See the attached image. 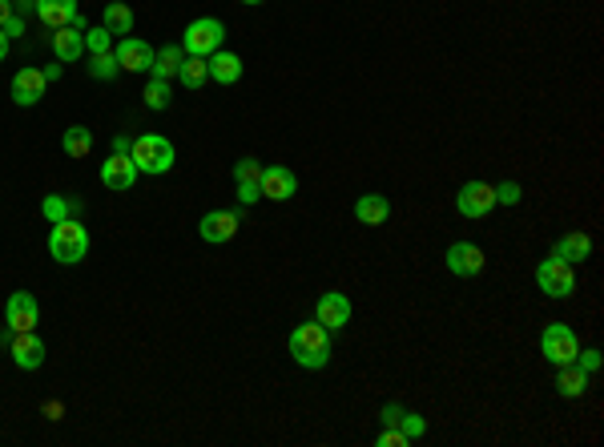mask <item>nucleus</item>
Masks as SVG:
<instances>
[{
  "label": "nucleus",
  "mask_w": 604,
  "mask_h": 447,
  "mask_svg": "<svg viewBox=\"0 0 604 447\" xmlns=\"http://www.w3.org/2000/svg\"><path fill=\"white\" fill-rule=\"evenodd\" d=\"M129 157H133L137 173H169L174 170V141L161 138V133H141V138L133 141V149H129Z\"/></svg>",
  "instance_id": "3"
},
{
  "label": "nucleus",
  "mask_w": 604,
  "mask_h": 447,
  "mask_svg": "<svg viewBox=\"0 0 604 447\" xmlns=\"http://www.w3.org/2000/svg\"><path fill=\"white\" fill-rule=\"evenodd\" d=\"M8 57V37H4V29H0V61Z\"/></svg>",
  "instance_id": "41"
},
{
  "label": "nucleus",
  "mask_w": 604,
  "mask_h": 447,
  "mask_svg": "<svg viewBox=\"0 0 604 447\" xmlns=\"http://www.w3.org/2000/svg\"><path fill=\"white\" fill-rule=\"evenodd\" d=\"M45 218L64 222V218H69V202H61V198H48V202H45Z\"/></svg>",
  "instance_id": "35"
},
{
  "label": "nucleus",
  "mask_w": 604,
  "mask_h": 447,
  "mask_svg": "<svg viewBox=\"0 0 604 447\" xmlns=\"http://www.w3.org/2000/svg\"><path fill=\"white\" fill-rule=\"evenodd\" d=\"M399 415H403L399 403H387V407H383V423H387V427H395V423H399Z\"/></svg>",
  "instance_id": "38"
},
{
  "label": "nucleus",
  "mask_w": 604,
  "mask_h": 447,
  "mask_svg": "<svg viewBox=\"0 0 604 447\" xmlns=\"http://www.w3.org/2000/svg\"><path fill=\"white\" fill-rule=\"evenodd\" d=\"M101 25L109 29L113 37H129V33H133V9H129V4H121V0H109V4H105Z\"/></svg>",
  "instance_id": "22"
},
{
  "label": "nucleus",
  "mask_w": 604,
  "mask_h": 447,
  "mask_svg": "<svg viewBox=\"0 0 604 447\" xmlns=\"http://www.w3.org/2000/svg\"><path fill=\"white\" fill-rule=\"evenodd\" d=\"M113 57H117V65L125 69V73H149L153 69V49L145 41H137V37H121Z\"/></svg>",
  "instance_id": "10"
},
{
  "label": "nucleus",
  "mask_w": 604,
  "mask_h": 447,
  "mask_svg": "<svg viewBox=\"0 0 604 447\" xmlns=\"http://www.w3.org/2000/svg\"><path fill=\"white\" fill-rule=\"evenodd\" d=\"M198 234L206 238V242H230L234 234H238V214H230V210H214V214H206L201 218V226H198Z\"/></svg>",
  "instance_id": "16"
},
{
  "label": "nucleus",
  "mask_w": 604,
  "mask_h": 447,
  "mask_svg": "<svg viewBox=\"0 0 604 447\" xmlns=\"http://www.w3.org/2000/svg\"><path fill=\"white\" fill-rule=\"evenodd\" d=\"M523 190L515 186V181H504V186H496V206H515L520 202Z\"/></svg>",
  "instance_id": "33"
},
{
  "label": "nucleus",
  "mask_w": 604,
  "mask_h": 447,
  "mask_svg": "<svg viewBox=\"0 0 604 447\" xmlns=\"http://www.w3.org/2000/svg\"><path fill=\"white\" fill-rule=\"evenodd\" d=\"M182 61H185V49L182 45H161V53H153V69L149 73L153 77H177V69H182Z\"/></svg>",
  "instance_id": "24"
},
{
  "label": "nucleus",
  "mask_w": 604,
  "mask_h": 447,
  "mask_svg": "<svg viewBox=\"0 0 604 447\" xmlns=\"http://www.w3.org/2000/svg\"><path fill=\"white\" fill-rule=\"evenodd\" d=\"M588 254H592V238L588 234H564L560 242H556V250H552V258H560V262H584Z\"/></svg>",
  "instance_id": "21"
},
{
  "label": "nucleus",
  "mask_w": 604,
  "mask_h": 447,
  "mask_svg": "<svg viewBox=\"0 0 604 447\" xmlns=\"http://www.w3.org/2000/svg\"><path fill=\"white\" fill-rule=\"evenodd\" d=\"M177 81H182L185 89H201V85L209 81V65H206V57H193V53H185L182 69H177Z\"/></svg>",
  "instance_id": "25"
},
{
  "label": "nucleus",
  "mask_w": 604,
  "mask_h": 447,
  "mask_svg": "<svg viewBox=\"0 0 604 447\" xmlns=\"http://www.w3.org/2000/svg\"><path fill=\"white\" fill-rule=\"evenodd\" d=\"M8 347H13V358L21 371H37V367L45 363V342L37 339V331H13Z\"/></svg>",
  "instance_id": "12"
},
{
  "label": "nucleus",
  "mask_w": 604,
  "mask_h": 447,
  "mask_svg": "<svg viewBox=\"0 0 604 447\" xmlns=\"http://www.w3.org/2000/svg\"><path fill=\"white\" fill-rule=\"evenodd\" d=\"M290 355H294L298 367L306 371H322L330 363V331L314 318V323H298L290 331Z\"/></svg>",
  "instance_id": "1"
},
{
  "label": "nucleus",
  "mask_w": 604,
  "mask_h": 447,
  "mask_svg": "<svg viewBox=\"0 0 604 447\" xmlns=\"http://www.w3.org/2000/svg\"><path fill=\"white\" fill-rule=\"evenodd\" d=\"M37 17L45 21L48 29H64L77 17V0H37Z\"/></svg>",
  "instance_id": "19"
},
{
  "label": "nucleus",
  "mask_w": 604,
  "mask_h": 447,
  "mask_svg": "<svg viewBox=\"0 0 604 447\" xmlns=\"http://www.w3.org/2000/svg\"><path fill=\"white\" fill-rule=\"evenodd\" d=\"M258 186H262V198H270V202H286V198H294L298 178L286 170V165H262Z\"/></svg>",
  "instance_id": "11"
},
{
  "label": "nucleus",
  "mask_w": 604,
  "mask_h": 447,
  "mask_svg": "<svg viewBox=\"0 0 604 447\" xmlns=\"http://www.w3.org/2000/svg\"><path fill=\"white\" fill-rule=\"evenodd\" d=\"M242 4H262V0H242Z\"/></svg>",
  "instance_id": "42"
},
{
  "label": "nucleus",
  "mask_w": 604,
  "mask_h": 447,
  "mask_svg": "<svg viewBox=\"0 0 604 447\" xmlns=\"http://www.w3.org/2000/svg\"><path fill=\"white\" fill-rule=\"evenodd\" d=\"M169 97H174V93H169L166 77H149V85H145V105H149V109H166Z\"/></svg>",
  "instance_id": "27"
},
{
  "label": "nucleus",
  "mask_w": 604,
  "mask_h": 447,
  "mask_svg": "<svg viewBox=\"0 0 604 447\" xmlns=\"http://www.w3.org/2000/svg\"><path fill=\"white\" fill-rule=\"evenodd\" d=\"M314 318H319L327 331H343V326L351 323V299H346L343 291H327L319 299V307H314Z\"/></svg>",
  "instance_id": "9"
},
{
  "label": "nucleus",
  "mask_w": 604,
  "mask_h": 447,
  "mask_svg": "<svg viewBox=\"0 0 604 447\" xmlns=\"http://www.w3.org/2000/svg\"><path fill=\"white\" fill-rule=\"evenodd\" d=\"M61 146H64V154L69 157H85L89 149H93V133H89L85 125H69L64 138H61Z\"/></svg>",
  "instance_id": "26"
},
{
  "label": "nucleus",
  "mask_w": 604,
  "mask_h": 447,
  "mask_svg": "<svg viewBox=\"0 0 604 447\" xmlns=\"http://www.w3.org/2000/svg\"><path fill=\"white\" fill-rule=\"evenodd\" d=\"M133 181H137V165H133V157L129 154H113L109 162L101 165V186L105 190H133Z\"/></svg>",
  "instance_id": "14"
},
{
  "label": "nucleus",
  "mask_w": 604,
  "mask_h": 447,
  "mask_svg": "<svg viewBox=\"0 0 604 447\" xmlns=\"http://www.w3.org/2000/svg\"><path fill=\"white\" fill-rule=\"evenodd\" d=\"M117 73H121V65H117L113 53H97L93 65H89V77H97V81H113Z\"/></svg>",
  "instance_id": "28"
},
{
  "label": "nucleus",
  "mask_w": 604,
  "mask_h": 447,
  "mask_svg": "<svg viewBox=\"0 0 604 447\" xmlns=\"http://www.w3.org/2000/svg\"><path fill=\"white\" fill-rule=\"evenodd\" d=\"M447 270L459 278H475L483 270V250L475 242H451L447 246Z\"/></svg>",
  "instance_id": "13"
},
{
  "label": "nucleus",
  "mask_w": 604,
  "mask_h": 447,
  "mask_svg": "<svg viewBox=\"0 0 604 447\" xmlns=\"http://www.w3.org/2000/svg\"><path fill=\"white\" fill-rule=\"evenodd\" d=\"M129 149H133L129 146V138H113V154H129Z\"/></svg>",
  "instance_id": "40"
},
{
  "label": "nucleus",
  "mask_w": 604,
  "mask_h": 447,
  "mask_svg": "<svg viewBox=\"0 0 604 447\" xmlns=\"http://www.w3.org/2000/svg\"><path fill=\"white\" fill-rule=\"evenodd\" d=\"M206 65H209V81H217V85H234L242 77V57L238 53L217 49V53H209L206 57Z\"/></svg>",
  "instance_id": "17"
},
{
  "label": "nucleus",
  "mask_w": 604,
  "mask_h": 447,
  "mask_svg": "<svg viewBox=\"0 0 604 447\" xmlns=\"http://www.w3.org/2000/svg\"><path fill=\"white\" fill-rule=\"evenodd\" d=\"M375 443H379V447H407L411 439L403 435L399 427H383V431H379V439H375Z\"/></svg>",
  "instance_id": "32"
},
{
  "label": "nucleus",
  "mask_w": 604,
  "mask_h": 447,
  "mask_svg": "<svg viewBox=\"0 0 604 447\" xmlns=\"http://www.w3.org/2000/svg\"><path fill=\"white\" fill-rule=\"evenodd\" d=\"M540 350H544V358L552 367H564V363H576L580 342H576V334H572V326L552 323L544 334H540Z\"/></svg>",
  "instance_id": "6"
},
{
  "label": "nucleus",
  "mask_w": 604,
  "mask_h": 447,
  "mask_svg": "<svg viewBox=\"0 0 604 447\" xmlns=\"http://www.w3.org/2000/svg\"><path fill=\"white\" fill-rule=\"evenodd\" d=\"M536 286L548 294V299H568V294L576 291V270H572V262L544 258L536 266Z\"/></svg>",
  "instance_id": "4"
},
{
  "label": "nucleus",
  "mask_w": 604,
  "mask_h": 447,
  "mask_svg": "<svg viewBox=\"0 0 604 447\" xmlns=\"http://www.w3.org/2000/svg\"><path fill=\"white\" fill-rule=\"evenodd\" d=\"M576 367H580L584 375L600 371V350H580V355H576Z\"/></svg>",
  "instance_id": "34"
},
{
  "label": "nucleus",
  "mask_w": 604,
  "mask_h": 447,
  "mask_svg": "<svg viewBox=\"0 0 604 447\" xmlns=\"http://www.w3.org/2000/svg\"><path fill=\"white\" fill-rule=\"evenodd\" d=\"M556 391H560L564 399H580L588 391V375L580 371L576 363H564L560 375H556Z\"/></svg>",
  "instance_id": "23"
},
{
  "label": "nucleus",
  "mask_w": 604,
  "mask_h": 447,
  "mask_svg": "<svg viewBox=\"0 0 604 447\" xmlns=\"http://www.w3.org/2000/svg\"><path fill=\"white\" fill-rule=\"evenodd\" d=\"M45 89H48V81H45V73H40V69H21V73L13 77V101L21 109L37 105V101L45 97Z\"/></svg>",
  "instance_id": "15"
},
{
  "label": "nucleus",
  "mask_w": 604,
  "mask_h": 447,
  "mask_svg": "<svg viewBox=\"0 0 604 447\" xmlns=\"http://www.w3.org/2000/svg\"><path fill=\"white\" fill-rule=\"evenodd\" d=\"M48 254H53L61 266H77V262L89 254V230L81 226V222H72V218L53 222V234H48Z\"/></svg>",
  "instance_id": "2"
},
{
  "label": "nucleus",
  "mask_w": 604,
  "mask_h": 447,
  "mask_svg": "<svg viewBox=\"0 0 604 447\" xmlns=\"http://www.w3.org/2000/svg\"><path fill=\"white\" fill-rule=\"evenodd\" d=\"M37 318H40V307L29 291L8 294V302H4V326L8 331H37Z\"/></svg>",
  "instance_id": "7"
},
{
  "label": "nucleus",
  "mask_w": 604,
  "mask_h": 447,
  "mask_svg": "<svg viewBox=\"0 0 604 447\" xmlns=\"http://www.w3.org/2000/svg\"><path fill=\"white\" fill-rule=\"evenodd\" d=\"M21 33H24V17H16V13H13V17L4 21V37L13 41V37H21Z\"/></svg>",
  "instance_id": "37"
},
{
  "label": "nucleus",
  "mask_w": 604,
  "mask_h": 447,
  "mask_svg": "<svg viewBox=\"0 0 604 447\" xmlns=\"http://www.w3.org/2000/svg\"><path fill=\"white\" fill-rule=\"evenodd\" d=\"M395 427H399L403 435H407L411 443H415V439H423L427 423H423V415H415V411H403V415H399V423H395Z\"/></svg>",
  "instance_id": "30"
},
{
  "label": "nucleus",
  "mask_w": 604,
  "mask_h": 447,
  "mask_svg": "<svg viewBox=\"0 0 604 447\" xmlns=\"http://www.w3.org/2000/svg\"><path fill=\"white\" fill-rule=\"evenodd\" d=\"M354 218H359L362 226H383V222L391 218V202H387L383 194H362L359 202H354Z\"/></svg>",
  "instance_id": "18"
},
{
  "label": "nucleus",
  "mask_w": 604,
  "mask_h": 447,
  "mask_svg": "<svg viewBox=\"0 0 604 447\" xmlns=\"http://www.w3.org/2000/svg\"><path fill=\"white\" fill-rule=\"evenodd\" d=\"M455 206L464 218H483V214L496 210V186H483V181H467L455 194Z\"/></svg>",
  "instance_id": "8"
},
{
  "label": "nucleus",
  "mask_w": 604,
  "mask_h": 447,
  "mask_svg": "<svg viewBox=\"0 0 604 447\" xmlns=\"http://www.w3.org/2000/svg\"><path fill=\"white\" fill-rule=\"evenodd\" d=\"M53 53L69 65V61H77L81 53H85V33H77L72 25H64V29H53Z\"/></svg>",
  "instance_id": "20"
},
{
  "label": "nucleus",
  "mask_w": 604,
  "mask_h": 447,
  "mask_svg": "<svg viewBox=\"0 0 604 447\" xmlns=\"http://www.w3.org/2000/svg\"><path fill=\"white\" fill-rule=\"evenodd\" d=\"M234 178H238V181H258V178H262V165H258V157H242V162L234 165Z\"/></svg>",
  "instance_id": "31"
},
{
  "label": "nucleus",
  "mask_w": 604,
  "mask_h": 447,
  "mask_svg": "<svg viewBox=\"0 0 604 447\" xmlns=\"http://www.w3.org/2000/svg\"><path fill=\"white\" fill-rule=\"evenodd\" d=\"M85 49L89 53H93V57H97V53H113V33H109V29H89V33H85Z\"/></svg>",
  "instance_id": "29"
},
{
  "label": "nucleus",
  "mask_w": 604,
  "mask_h": 447,
  "mask_svg": "<svg viewBox=\"0 0 604 447\" xmlns=\"http://www.w3.org/2000/svg\"><path fill=\"white\" fill-rule=\"evenodd\" d=\"M258 194H262V186H258V181H238V198H242V202H258Z\"/></svg>",
  "instance_id": "36"
},
{
  "label": "nucleus",
  "mask_w": 604,
  "mask_h": 447,
  "mask_svg": "<svg viewBox=\"0 0 604 447\" xmlns=\"http://www.w3.org/2000/svg\"><path fill=\"white\" fill-rule=\"evenodd\" d=\"M8 17H13V0H0V29H4Z\"/></svg>",
  "instance_id": "39"
},
{
  "label": "nucleus",
  "mask_w": 604,
  "mask_h": 447,
  "mask_svg": "<svg viewBox=\"0 0 604 447\" xmlns=\"http://www.w3.org/2000/svg\"><path fill=\"white\" fill-rule=\"evenodd\" d=\"M222 41H225L222 21H214V17H198L190 29H185L182 49H185V53H193V57H209V53L222 49Z\"/></svg>",
  "instance_id": "5"
}]
</instances>
